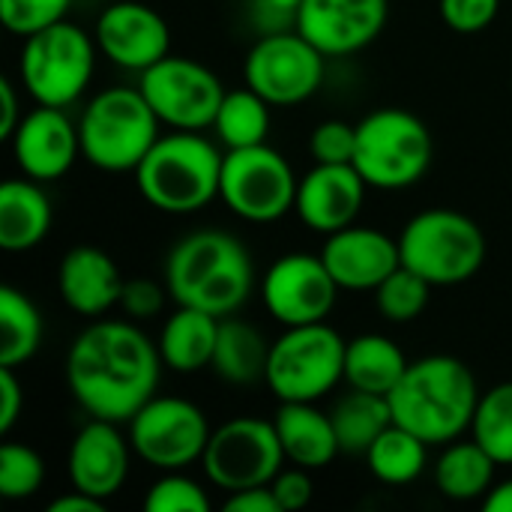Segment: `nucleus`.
<instances>
[{
	"mask_svg": "<svg viewBox=\"0 0 512 512\" xmlns=\"http://www.w3.org/2000/svg\"><path fill=\"white\" fill-rule=\"evenodd\" d=\"M159 345L135 321H93L66 354V384L87 417L129 423L159 387Z\"/></svg>",
	"mask_w": 512,
	"mask_h": 512,
	"instance_id": "nucleus-1",
	"label": "nucleus"
},
{
	"mask_svg": "<svg viewBox=\"0 0 512 512\" xmlns=\"http://www.w3.org/2000/svg\"><path fill=\"white\" fill-rule=\"evenodd\" d=\"M165 288L177 306L216 318L237 315L255 288V264L243 240L228 231H192L165 258Z\"/></svg>",
	"mask_w": 512,
	"mask_h": 512,
	"instance_id": "nucleus-2",
	"label": "nucleus"
},
{
	"mask_svg": "<svg viewBox=\"0 0 512 512\" xmlns=\"http://www.w3.org/2000/svg\"><path fill=\"white\" fill-rule=\"evenodd\" d=\"M480 396L477 378L462 360L432 354L408 363L387 402L393 423L414 432L429 447H444L471 432Z\"/></svg>",
	"mask_w": 512,
	"mask_h": 512,
	"instance_id": "nucleus-3",
	"label": "nucleus"
},
{
	"mask_svg": "<svg viewBox=\"0 0 512 512\" xmlns=\"http://www.w3.org/2000/svg\"><path fill=\"white\" fill-rule=\"evenodd\" d=\"M219 147L201 132L174 129L159 135L141 165L132 171L141 198L171 216H189L219 198L222 180Z\"/></svg>",
	"mask_w": 512,
	"mask_h": 512,
	"instance_id": "nucleus-4",
	"label": "nucleus"
},
{
	"mask_svg": "<svg viewBox=\"0 0 512 512\" xmlns=\"http://www.w3.org/2000/svg\"><path fill=\"white\" fill-rule=\"evenodd\" d=\"M159 126L162 120L141 87H108L81 111V159L111 174L135 171L159 141Z\"/></svg>",
	"mask_w": 512,
	"mask_h": 512,
	"instance_id": "nucleus-5",
	"label": "nucleus"
},
{
	"mask_svg": "<svg viewBox=\"0 0 512 512\" xmlns=\"http://www.w3.org/2000/svg\"><path fill=\"white\" fill-rule=\"evenodd\" d=\"M399 252L402 267L420 273L432 288H450L483 270L489 243L471 216L450 207H432L405 222Z\"/></svg>",
	"mask_w": 512,
	"mask_h": 512,
	"instance_id": "nucleus-6",
	"label": "nucleus"
},
{
	"mask_svg": "<svg viewBox=\"0 0 512 512\" xmlns=\"http://www.w3.org/2000/svg\"><path fill=\"white\" fill-rule=\"evenodd\" d=\"M435 141L429 126L405 108H375L357 123L354 168L369 189L399 192L420 183L432 165Z\"/></svg>",
	"mask_w": 512,
	"mask_h": 512,
	"instance_id": "nucleus-7",
	"label": "nucleus"
},
{
	"mask_svg": "<svg viewBox=\"0 0 512 512\" xmlns=\"http://www.w3.org/2000/svg\"><path fill=\"white\" fill-rule=\"evenodd\" d=\"M96 39L72 21H57L24 39L18 75L36 105L69 108L93 81Z\"/></svg>",
	"mask_w": 512,
	"mask_h": 512,
	"instance_id": "nucleus-8",
	"label": "nucleus"
},
{
	"mask_svg": "<svg viewBox=\"0 0 512 512\" xmlns=\"http://www.w3.org/2000/svg\"><path fill=\"white\" fill-rule=\"evenodd\" d=\"M345 345L327 321L285 327L270 342L264 384L279 402H318L345 381Z\"/></svg>",
	"mask_w": 512,
	"mask_h": 512,
	"instance_id": "nucleus-9",
	"label": "nucleus"
},
{
	"mask_svg": "<svg viewBox=\"0 0 512 512\" xmlns=\"http://www.w3.org/2000/svg\"><path fill=\"white\" fill-rule=\"evenodd\" d=\"M297 183L291 162L270 144L225 150L219 201L243 222L267 225L294 210Z\"/></svg>",
	"mask_w": 512,
	"mask_h": 512,
	"instance_id": "nucleus-10",
	"label": "nucleus"
},
{
	"mask_svg": "<svg viewBox=\"0 0 512 512\" xmlns=\"http://www.w3.org/2000/svg\"><path fill=\"white\" fill-rule=\"evenodd\" d=\"M285 462L276 426L261 417H234L216 426L201 456L207 480L228 495L252 486H270Z\"/></svg>",
	"mask_w": 512,
	"mask_h": 512,
	"instance_id": "nucleus-11",
	"label": "nucleus"
},
{
	"mask_svg": "<svg viewBox=\"0 0 512 512\" xmlns=\"http://www.w3.org/2000/svg\"><path fill=\"white\" fill-rule=\"evenodd\" d=\"M324 63L327 57L297 27L261 33L243 60V78L273 108H291L321 90Z\"/></svg>",
	"mask_w": 512,
	"mask_h": 512,
	"instance_id": "nucleus-12",
	"label": "nucleus"
},
{
	"mask_svg": "<svg viewBox=\"0 0 512 512\" xmlns=\"http://www.w3.org/2000/svg\"><path fill=\"white\" fill-rule=\"evenodd\" d=\"M126 426L135 456L156 471H186L201 462L213 435L207 414L180 396H153Z\"/></svg>",
	"mask_w": 512,
	"mask_h": 512,
	"instance_id": "nucleus-13",
	"label": "nucleus"
},
{
	"mask_svg": "<svg viewBox=\"0 0 512 512\" xmlns=\"http://www.w3.org/2000/svg\"><path fill=\"white\" fill-rule=\"evenodd\" d=\"M138 87L165 126L186 132L213 129L216 111L225 99L222 78L210 66L177 54L144 69Z\"/></svg>",
	"mask_w": 512,
	"mask_h": 512,
	"instance_id": "nucleus-14",
	"label": "nucleus"
},
{
	"mask_svg": "<svg viewBox=\"0 0 512 512\" xmlns=\"http://www.w3.org/2000/svg\"><path fill=\"white\" fill-rule=\"evenodd\" d=\"M339 285L321 255L291 252L276 258L261 282V300L270 318L282 327L318 324L336 306Z\"/></svg>",
	"mask_w": 512,
	"mask_h": 512,
	"instance_id": "nucleus-15",
	"label": "nucleus"
},
{
	"mask_svg": "<svg viewBox=\"0 0 512 512\" xmlns=\"http://www.w3.org/2000/svg\"><path fill=\"white\" fill-rule=\"evenodd\" d=\"M99 54L120 69L144 72L171 54V27L159 9L138 0H117L96 18Z\"/></svg>",
	"mask_w": 512,
	"mask_h": 512,
	"instance_id": "nucleus-16",
	"label": "nucleus"
},
{
	"mask_svg": "<svg viewBox=\"0 0 512 512\" xmlns=\"http://www.w3.org/2000/svg\"><path fill=\"white\" fill-rule=\"evenodd\" d=\"M387 18L390 0H303L294 27L324 57H348L369 48Z\"/></svg>",
	"mask_w": 512,
	"mask_h": 512,
	"instance_id": "nucleus-17",
	"label": "nucleus"
},
{
	"mask_svg": "<svg viewBox=\"0 0 512 512\" xmlns=\"http://www.w3.org/2000/svg\"><path fill=\"white\" fill-rule=\"evenodd\" d=\"M132 441L120 432V423L90 417L69 444L66 474L72 489L111 501L129 480L132 468Z\"/></svg>",
	"mask_w": 512,
	"mask_h": 512,
	"instance_id": "nucleus-18",
	"label": "nucleus"
},
{
	"mask_svg": "<svg viewBox=\"0 0 512 512\" xmlns=\"http://www.w3.org/2000/svg\"><path fill=\"white\" fill-rule=\"evenodd\" d=\"M9 147L24 177L39 183L60 180L81 156L78 123L66 117V108L36 105L21 117Z\"/></svg>",
	"mask_w": 512,
	"mask_h": 512,
	"instance_id": "nucleus-19",
	"label": "nucleus"
},
{
	"mask_svg": "<svg viewBox=\"0 0 512 512\" xmlns=\"http://www.w3.org/2000/svg\"><path fill=\"white\" fill-rule=\"evenodd\" d=\"M369 183L354 165H321L309 168L297 183L294 213L315 234H336L357 222L366 204Z\"/></svg>",
	"mask_w": 512,
	"mask_h": 512,
	"instance_id": "nucleus-20",
	"label": "nucleus"
},
{
	"mask_svg": "<svg viewBox=\"0 0 512 512\" xmlns=\"http://www.w3.org/2000/svg\"><path fill=\"white\" fill-rule=\"evenodd\" d=\"M321 261L342 291H375L402 267V252L399 240L390 234L354 222L336 234H327Z\"/></svg>",
	"mask_w": 512,
	"mask_h": 512,
	"instance_id": "nucleus-21",
	"label": "nucleus"
},
{
	"mask_svg": "<svg viewBox=\"0 0 512 512\" xmlns=\"http://www.w3.org/2000/svg\"><path fill=\"white\" fill-rule=\"evenodd\" d=\"M123 273L117 261L99 246H72L57 267V294L66 309L81 318H102L120 306Z\"/></svg>",
	"mask_w": 512,
	"mask_h": 512,
	"instance_id": "nucleus-22",
	"label": "nucleus"
},
{
	"mask_svg": "<svg viewBox=\"0 0 512 512\" xmlns=\"http://www.w3.org/2000/svg\"><path fill=\"white\" fill-rule=\"evenodd\" d=\"M273 426L285 459L297 468L321 471L342 453L333 417L315 408V402H279Z\"/></svg>",
	"mask_w": 512,
	"mask_h": 512,
	"instance_id": "nucleus-23",
	"label": "nucleus"
},
{
	"mask_svg": "<svg viewBox=\"0 0 512 512\" xmlns=\"http://www.w3.org/2000/svg\"><path fill=\"white\" fill-rule=\"evenodd\" d=\"M54 222V210L39 180H6L0 186V249L30 252L36 249Z\"/></svg>",
	"mask_w": 512,
	"mask_h": 512,
	"instance_id": "nucleus-24",
	"label": "nucleus"
},
{
	"mask_svg": "<svg viewBox=\"0 0 512 512\" xmlns=\"http://www.w3.org/2000/svg\"><path fill=\"white\" fill-rule=\"evenodd\" d=\"M219 321L210 312L192 309V306H177L168 321L162 324L159 333V357L165 369L177 375H195L201 369H210L213 351H216V336H219Z\"/></svg>",
	"mask_w": 512,
	"mask_h": 512,
	"instance_id": "nucleus-25",
	"label": "nucleus"
},
{
	"mask_svg": "<svg viewBox=\"0 0 512 512\" xmlns=\"http://www.w3.org/2000/svg\"><path fill=\"white\" fill-rule=\"evenodd\" d=\"M405 369V351L384 333H363L345 345V381L354 390L390 396Z\"/></svg>",
	"mask_w": 512,
	"mask_h": 512,
	"instance_id": "nucleus-26",
	"label": "nucleus"
},
{
	"mask_svg": "<svg viewBox=\"0 0 512 512\" xmlns=\"http://www.w3.org/2000/svg\"><path fill=\"white\" fill-rule=\"evenodd\" d=\"M267 357H270V342L261 336V330L249 321H240L234 315L219 321V336H216V351L210 369L228 381V384H258L264 381L267 372Z\"/></svg>",
	"mask_w": 512,
	"mask_h": 512,
	"instance_id": "nucleus-27",
	"label": "nucleus"
},
{
	"mask_svg": "<svg viewBox=\"0 0 512 512\" xmlns=\"http://www.w3.org/2000/svg\"><path fill=\"white\" fill-rule=\"evenodd\" d=\"M498 462L471 438V441H450L435 462V486L444 498L468 504L483 501L495 486Z\"/></svg>",
	"mask_w": 512,
	"mask_h": 512,
	"instance_id": "nucleus-28",
	"label": "nucleus"
},
{
	"mask_svg": "<svg viewBox=\"0 0 512 512\" xmlns=\"http://www.w3.org/2000/svg\"><path fill=\"white\" fill-rule=\"evenodd\" d=\"M372 477L384 486H408L423 477L429 465V444L399 423L387 426L363 453Z\"/></svg>",
	"mask_w": 512,
	"mask_h": 512,
	"instance_id": "nucleus-29",
	"label": "nucleus"
},
{
	"mask_svg": "<svg viewBox=\"0 0 512 512\" xmlns=\"http://www.w3.org/2000/svg\"><path fill=\"white\" fill-rule=\"evenodd\" d=\"M336 435H339V447L342 453H366L375 438L393 426V411L387 396L378 393H366V390H354L339 396L336 405L330 408Z\"/></svg>",
	"mask_w": 512,
	"mask_h": 512,
	"instance_id": "nucleus-30",
	"label": "nucleus"
},
{
	"mask_svg": "<svg viewBox=\"0 0 512 512\" xmlns=\"http://www.w3.org/2000/svg\"><path fill=\"white\" fill-rule=\"evenodd\" d=\"M270 102L255 93L249 84L240 90H225V99L216 111L213 132L225 150L267 144L270 135Z\"/></svg>",
	"mask_w": 512,
	"mask_h": 512,
	"instance_id": "nucleus-31",
	"label": "nucleus"
},
{
	"mask_svg": "<svg viewBox=\"0 0 512 512\" xmlns=\"http://www.w3.org/2000/svg\"><path fill=\"white\" fill-rule=\"evenodd\" d=\"M42 345V315L33 300L12 288H0V366H24Z\"/></svg>",
	"mask_w": 512,
	"mask_h": 512,
	"instance_id": "nucleus-32",
	"label": "nucleus"
},
{
	"mask_svg": "<svg viewBox=\"0 0 512 512\" xmlns=\"http://www.w3.org/2000/svg\"><path fill=\"white\" fill-rule=\"evenodd\" d=\"M471 438L498 465H512V381L495 384L480 396Z\"/></svg>",
	"mask_w": 512,
	"mask_h": 512,
	"instance_id": "nucleus-33",
	"label": "nucleus"
},
{
	"mask_svg": "<svg viewBox=\"0 0 512 512\" xmlns=\"http://www.w3.org/2000/svg\"><path fill=\"white\" fill-rule=\"evenodd\" d=\"M375 309L381 312L384 321L390 324H408V321H417L426 306H429V297H432V285L408 270V267H399L396 273H390L375 291Z\"/></svg>",
	"mask_w": 512,
	"mask_h": 512,
	"instance_id": "nucleus-34",
	"label": "nucleus"
},
{
	"mask_svg": "<svg viewBox=\"0 0 512 512\" xmlns=\"http://www.w3.org/2000/svg\"><path fill=\"white\" fill-rule=\"evenodd\" d=\"M45 483V462L42 456L18 441H6L0 447V498L24 501L33 498Z\"/></svg>",
	"mask_w": 512,
	"mask_h": 512,
	"instance_id": "nucleus-35",
	"label": "nucleus"
},
{
	"mask_svg": "<svg viewBox=\"0 0 512 512\" xmlns=\"http://www.w3.org/2000/svg\"><path fill=\"white\" fill-rule=\"evenodd\" d=\"M147 512H207L210 498L207 489L186 477L183 471H162V477L150 486L144 498Z\"/></svg>",
	"mask_w": 512,
	"mask_h": 512,
	"instance_id": "nucleus-36",
	"label": "nucleus"
},
{
	"mask_svg": "<svg viewBox=\"0 0 512 512\" xmlns=\"http://www.w3.org/2000/svg\"><path fill=\"white\" fill-rule=\"evenodd\" d=\"M72 0H0V21L9 33L27 39L57 21H66Z\"/></svg>",
	"mask_w": 512,
	"mask_h": 512,
	"instance_id": "nucleus-37",
	"label": "nucleus"
},
{
	"mask_svg": "<svg viewBox=\"0 0 512 512\" xmlns=\"http://www.w3.org/2000/svg\"><path fill=\"white\" fill-rule=\"evenodd\" d=\"M357 150V123L324 120L309 135V153L321 165H351Z\"/></svg>",
	"mask_w": 512,
	"mask_h": 512,
	"instance_id": "nucleus-38",
	"label": "nucleus"
},
{
	"mask_svg": "<svg viewBox=\"0 0 512 512\" xmlns=\"http://www.w3.org/2000/svg\"><path fill=\"white\" fill-rule=\"evenodd\" d=\"M441 18L456 33H480L486 30L501 9V0H441Z\"/></svg>",
	"mask_w": 512,
	"mask_h": 512,
	"instance_id": "nucleus-39",
	"label": "nucleus"
},
{
	"mask_svg": "<svg viewBox=\"0 0 512 512\" xmlns=\"http://www.w3.org/2000/svg\"><path fill=\"white\" fill-rule=\"evenodd\" d=\"M165 297H171L168 288L156 285L153 279H126L120 294V309L132 321H147L165 309Z\"/></svg>",
	"mask_w": 512,
	"mask_h": 512,
	"instance_id": "nucleus-40",
	"label": "nucleus"
},
{
	"mask_svg": "<svg viewBox=\"0 0 512 512\" xmlns=\"http://www.w3.org/2000/svg\"><path fill=\"white\" fill-rule=\"evenodd\" d=\"M309 474H312V471L294 465V468H282V471L273 477L270 489H273V495H276L282 512L303 510V507L312 504V498H315V483H312Z\"/></svg>",
	"mask_w": 512,
	"mask_h": 512,
	"instance_id": "nucleus-41",
	"label": "nucleus"
},
{
	"mask_svg": "<svg viewBox=\"0 0 512 512\" xmlns=\"http://www.w3.org/2000/svg\"><path fill=\"white\" fill-rule=\"evenodd\" d=\"M303 0H249V15L261 33L294 30Z\"/></svg>",
	"mask_w": 512,
	"mask_h": 512,
	"instance_id": "nucleus-42",
	"label": "nucleus"
},
{
	"mask_svg": "<svg viewBox=\"0 0 512 512\" xmlns=\"http://www.w3.org/2000/svg\"><path fill=\"white\" fill-rule=\"evenodd\" d=\"M24 408V390L12 366H0V435H9Z\"/></svg>",
	"mask_w": 512,
	"mask_h": 512,
	"instance_id": "nucleus-43",
	"label": "nucleus"
},
{
	"mask_svg": "<svg viewBox=\"0 0 512 512\" xmlns=\"http://www.w3.org/2000/svg\"><path fill=\"white\" fill-rule=\"evenodd\" d=\"M225 512H282L270 486H252L243 492H231L225 501Z\"/></svg>",
	"mask_w": 512,
	"mask_h": 512,
	"instance_id": "nucleus-44",
	"label": "nucleus"
},
{
	"mask_svg": "<svg viewBox=\"0 0 512 512\" xmlns=\"http://www.w3.org/2000/svg\"><path fill=\"white\" fill-rule=\"evenodd\" d=\"M18 105L21 102H18V90L12 84V78H0V138L3 141L12 138V132L18 129V123L24 117Z\"/></svg>",
	"mask_w": 512,
	"mask_h": 512,
	"instance_id": "nucleus-45",
	"label": "nucleus"
},
{
	"mask_svg": "<svg viewBox=\"0 0 512 512\" xmlns=\"http://www.w3.org/2000/svg\"><path fill=\"white\" fill-rule=\"evenodd\" d=\"M48 512H105V501H99V498H93V495H84V492L72 489V492L54 498V501L48 504Z\"/></svg>",
	"mask_w": 512,
	"mask_h": 512,
	"instance_id": "nucleus-46",
	"label": "nucleus"
},
{
	"mask_svg": "<svg viewBox=\"0 0 512 512\" xmlns=\"http://www.w3.org/2000/svg\"><path fill=\"white\" fill-rule=\"evenodd\" d=\"M480 504L486 512H512V480L495 483Z\"/></svg>",
	"mask_w": 512,
	"mask_h": 512,
	"instance_id": "nucleus-47",
	"label": "nucleus"
}]
</instances>
